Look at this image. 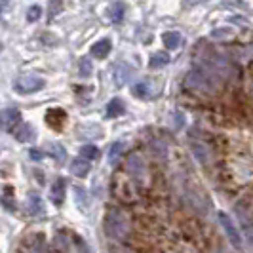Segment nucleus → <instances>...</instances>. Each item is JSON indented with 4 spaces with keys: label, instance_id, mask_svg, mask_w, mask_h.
Listing matches in <instances>:
<instances>
[{
    "label": "nucleus",
    "instance_id": "f257e3e1",
    "mask_svg": "<svg viewBox=\"0 0 253 253\" xmlns=\"http://www.w3.org/2000/svg\"><path fill=\"white\" fill-rule=\"evenodd\" d=\"M129 219L122 210H109L103 219V230L113 240H126L129 234Z\"/></svg>",
    "mask_w": 253,
    "mask_h": 253
},
{
    "label": "nucleus",
    "instance_id": "f03ea898",
    "mask_svg": "<svg viewBox=\"0 0 253 253\" xmlns=\"http://www.w3.org/2000/svg\"><path fill=\"white\" fill-rule=\"evenodd\" d=\"M185 86L192 91H200V93H215L217 89L215 78L204 69L189 71V75L185 76Z\"/></svg>",
    "mask_w": 253,
    "mask_h": 253
},
{
    "label": "nucleus",
    "instance_id": "7ed1b4c3",
    "mask_svg": "<svg viewBox=\"0 0 253 253\" xmlns=\"http://www.w3.org/2000/svg\"><path fill=\"white\" fill-rule=\"evenodd\" d=\"M44 86H46V80H44L42 76L25 75V76H19V78L13 82V91L19 93V95H29V93L40 91Z\"/></svg>",
    "mask_w": 253,
    "mask_h": 253
},
{
    "label": "nucleus",
    "instance_id": "20e7f679",
    "mask_svg": "<svg viewBox=\"0 0 253 253\" xmlns=\"http://www.w3.org/2000/svg\"><path fill=\"white\" fill-rule=\"evenodd\" d=\"M217 219H219V225H221V228L225 230V234H227L228 242L236 248V250H242V234L240 230H238V227H236V223L228 217V213H225V211H219V215H217Z\"/></svg>",
    "mask_w": 253,
    "mask_h": 253
},
{
    "label": "nucleus",
    "instance_id": "39448f33",
    "mask_svg": "<svg viewBox=\"0 0 253 253\" xmlns=\"http://www.w3.org/2000/svg\"><path fill=\"white\" fill-rule=\"evenodd\" d=\"M21 124V113L15 107H6L0 111V129L4 131H15L13 127Z\"/></svg>",
    "mask_w": 253,
    "mask_h": 253
},
{
    "label": "nucleus",
    "instance_id": "423d86ee",
    "mask_svg": "<svg viewBox=\"0 0 253 253\" xmlns=\"http://www.w3.org/2000/svg\"><path fill=\"white\" fill-rule=\"evenodd\" d=\"M127 171H129V175L135 179V181H143L145 175H147V168H145V160L141 158V154L137 152H133V154H129V158H127Z\"/></svg>",
    "mask_w": 253,
    "mask_h": 253
},
{
    "label": "nucleus",
    "instance_id": "0eeeda50",
    "mask_svg": "<svg viewBox=\"0 0 253 253\" xmlns=\"http://www.w3.org/2000/svg\"><path fill=\"white\" fill-rule=\"evenodd\" d=\"M65 192H67V179L57 177L50 187V198L55 206H61L65 200Z\"/></svg>",
    "mask_w": 253,
    "mask_h": 253
},
{
    "label": "nucleus",
    "instance_id": "6e6552de",
    "mask_svg": "<svg viewBox=\"0 0 253 253\" xmlns=\"http://www.w3.org/2000/svg\"><path fill=\"white\" fill-rule=\"evenodd\" d=\"M13 135H15V139L19 141V143H29V141H35V137H37V129L31 126V124L21 122L19 126L15 127Z\"/></svg>",
    "mask_w": 253,
    "mask_h": 253
},
{
    "label": "nucleus",
    "instance_id": "1a4fd4ad",
    "mask_svg": "<svg viewBox=\"0 0 253 253\" xmlns=\"http://www.w3.org/2000/svg\"><path fill=\"white\" fill-rule=\"evenodd\" d=\"M25 210L29 215L33 217H38L42 215V211H44V204H42V198L35 194V192H31L29 196H27V204H25Z\"/></svg>",
    "mask_w": 253,
    "mask_h": 253
},
{
    "label": "nucleus",
    "instance_id": "9d476101",
    "mask_svg": "<svg viewBox=\"0 0 253 253\" xmlns=\"http://www.w3.org/2000/svg\"><path fill=\"white\" fill-rule=\"evenodd\" d=\"M131 93L137 99H151L152 95H154V86H152L149 80H143V82H137L131 88Z\"/></svg>",
    "mask_w": 253,
    "mask_h": 253
},
{
    "label": "nucleus",
    "instance_id": "9b49d317",
    "mask_svg": "<svg viewBox=\"0 0 253 253\" xmlns=\"http://www.w3.org/2000/svg\"><path fill=\"white\" fill-rule=\"evenodd\" d=\"M113 50V42L109 40V38H103L99 42H95L93 46H91V55L95 57V59H105L109 53Z\"/></svg>",
    "mask_w": 253,
    "mask_h": 253
},
{
    "label": "nucleus",
    "instance_id": "f8f14e48",
    "mask_svg": "<svg viewBox=\"0 0 253 253\" xmlns=\"http://www.w3.org/2000/svg\"><path fill=\"white\" fill-rule=\"evenodd\" d=\"M162 42H164V46L168 50H177L179 46L183 44V37L177 31H168V33L162 35Z\"/></svg>",
    "mask_w": 253,
    "mask_h": 253
},
{
    "label": "nucleus",
    "instance_id": "ddd939ff",
    "mask_svg": "<svg viewBox=\"0 0 253 253\" xmlns=\"http://www.w3.org/2000/svg\"><path fill=\"white\" fill-rule=\"evenodd\" d=\"M89 169H91V166L84 158H75L71 162V171H73V175H76V177H86L89 173Z\"/></svg>",
    "mask_w": 253,
    "mask_h": 253
},
{
    "label": "nucleus",
    "instance_id": "4468645a",
    "mask_svg": "<svg viewBox=\"0 0 253 253\" xmlns=\"http://www.w3.org/2000/svg\"><path fill=\"white\" fill-rule=\"evenodd\" d=\"M129 76H131V69L127 65L118 63L114 67V82H116V86H124L129 80Z\"/></svg>",
    "mask_w": 253,
    "mask_h": 253
},
{
    "label": "nucleus",
    "instance_id": "2eb2a0df",
    "mask_svg": "<svg viewBox=\"0 0 253 253\" xmlns=\"http://www.w3.org/2000/svg\"><path fill=\"white\" fill-rule=\"evenodd\" d=\"M126 113V105L122 99H118V97H114L109 101L107 105V116H111V118H116V116H122V114Z\"/></svg>",
    "mask_w": 253,
    "mask_h": 253
},
{
    "label": "nucleus",
    "instance_id": "dca6fc26",
    "mask_svg": "<svg viewBox=\"0 0 253 253\" xmlns=\"http://www.w3.org/2000/svg\"><path fill=\"white\" fill-rule=\"evenodd\" d=\"M124 13H126V8H124L122 2H114V4L109 6V19L113 23H120L124 19Z\"/></svg>",
    "mask_w": 253,
    "mask_h": 253
},
{
    "label": "nucleus",
    "instance_id": "f3484780",
    "mask_svg": "<svg viewBox=\"0 0 253 253\" xmlns=\"http://www.w3.org/2000/svg\"><path fill=\"white\" fill-rule=\"evenodd\" d=\"M168 63H169V55H168L166 51H158V53H154L151 57L149 67H151V69H160V67H166Z\"/></svg>",
    "mask_w": 253,
    "mask_h": 253
},
{
    "label": "nucleus",
    "instance_id": "a211bd4d",
    "mask_svg": "<svg viewBox=\"0 0 253 253\" xmlns=\"http://www.w3.org/2000/svg\"><path fill=\"white\" fill-rule=\"evenodd\" d=\"M2 206H4L8 211H15V200H13L12 187H6L4 192H2Z\"/></svg>",
    "mask_w": 253,
    "mask_h": 253
},
{
    "label": "nucleus",
    "instance_id": "6ab92c4d",
    "mask_svg": "<svg viewBox=\"0 0 253 253\" xmlns=\"http://www.w3.org/2000/svg\"><path fill=\"white\" fill-rule=\"evenodd\" d=\"M99 149L95 147V145H84L82 149H80V156L84 158V160H97L99 158Z\"/></svg>",
    "mask_w": 253,
    "mask_h": 253
},
{
    "label": "nucleus",
    "instance_id": "aec40b11",
    "mask_svg": "<svg viewBox=\"0 0 253 253\" xmlns=\"http://www.w3.org/2000/svg\"><path fill=\"white\" fill-rule=\"evenodd\" d=\"M93 73V65H91V59L89 57H82L80 63H78V75L82 78H88Z\"/></svg>",
    "mask_w": 253,
    "mask_h": 253
},
{
    "label": "nucleus",
    "instance_id": "412c9836",
    "mask_svg": "<svg viewBox=\"0 0 253 253\" xmlns=\"http://www.w3.org/2000/svg\"><path fill=\"white\" fill-rule=\"evenodd\" d=\"M124 143H120V141H116L113 147H111V151H109V162L111 164H116L118 162V158H120V154L124 152Z\"/></svg>",
    "mask_w": 253,
    "mask_h": 253
},
{
    "label": "nucleus",
    "instance_id": "4be33fe9",
    "mask_svg": "<svg viewBox=\"0 0 253 253\" xmlns=\"http://www.w3.org/2000/svg\"><path fill=\"white\" fill-rule=\"evenodd\" d=\"M192 152H194V156H196L200 162H206V158H208V149H206V145H202V143H192Z\"/></svg>",
    "mask_w": 253,
    "mask_h": 253
},
{
    "label": "nucleus",
    "instance_id": "5701e85b",
    "mask_svg": "<svg viewBox=\"0 0 253 253\" xmlns=\"http://www.w3.org/2000/svg\"><path fill=\"white\" fill-rule=\"evenodd\" d=\"M38 17H40V6L35 4V6H31V8H29V12H27V21H29V23H33V21H37Z\"/></svg>",
    "mask_w": 253,
    "mask_h": 253
},
{
    "label": "nucleus",
    "instance_id": "b1692460",
    "mask_svg": "<svg viewBox=\"0 0 253 253\" xmlns=\"http://www.w3.org/2000/svg\"><path fill=\"white\" fill-rule=\"evenodd\" d=\"M244 238H246V242L253 248V223L252 225L248 223V225L244 227Z\"/></svg>",
    "mask_w": 253,
    "mask_h": 253
},
{
    "label": "nucleus",
    "instance_id": "393cba45",
    "mask_svg": "<svg viewBox=\"0 0 253 253\" xmlns=\"http://www.w3.org/2000/svg\"><path fill=\"white\" fill-rule=\"evenodd\" d=\"M48 10H50V17H55L57 13L63 10V4H61V2H51Z\"/></svg>",
    "mask_w": 253,
    "mask_h": 253
},
{
    "label": "nucleus",
    "instance_id": "a878e982",
    "mask_svg": "<svg viewBox=\"0 0 253 253\" xmlns=\"http://www.w3.org/2000/svg\"><path fill=\"white\" fill-rule=\"evenodd\" d=\"M232 35H234L232 31H228V33H225V31H213V33H211L213 38H230Z\"/></svg>",
    "mask_w": 253,
    "mask_h": 253
},
{
    "label": "nucleus",
    "instance_id": "bb28decb",
    "mask_svg": "<svg viewBox=\"0 0 253 253\" xmlns=\"http://www.w3.org/2000/svg\"><path fill=\"white\" fill-rule=\"evenodd\" d=\"M152 149H154V154H162V156H166V145L164 143H152Z\"/></svg>",
    "mask_w": 253,
    "mask_h": 253
},
{
    "label": "nucleus",
    "instance_id": "cd10ccee",
    "mask_svg": "<svg viewBox=\"0 0 253 253\" xmlns=\"http://www.w3.org/2000/svg\"><path fill=\"white\" fill-rule=\"evenodd\" d=\"M31 158H33V160H40V158H42L40 149H31Z\"/></svg>",
    "mask_w": 253,
    "mask_h": 253
},
{
    "label": "nucleus",
    "instance_id": "c85d7f7f",
    "mask_svg": "<svg viewBox=\"0 0 253 253\" xmlns=\"http://www.w3.org/2000/svg\"><path fill=\"white\" fill-rule=\"evenodd\" d=\"M113 253H127V252H122V250H114Z\"/></svg>",
    "mask_w": 253,
    "mask_h": 253
}]
</instances>
